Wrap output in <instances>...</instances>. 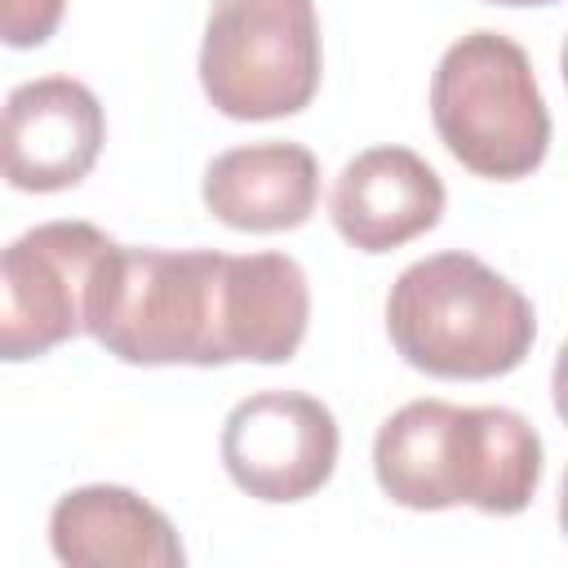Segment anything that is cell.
Listing matches in <instances>:
<instances>
[{
    "mask_svg": "<svg viewBox=\"0 0 568 568\" xmlns=\"http://www.w3.org/2000/svg\"><path fill=\"white\" fill-rule=\"evenodd\" d=\"M373 475L404 510L519 515L541 484V435L501 404L408 399L377 426Z\"/></svg>",
    "mask_w": 568,
    "mask_h": 568,
    "instance_id": "6da1fadb",
    "label": "cell"
},
{
    "mask_svg": "<svg viewBox=\"0 0 568 568\" xmlns=\"http://www.w3.org/2000/svg\"><path fill=\"white\" fill-rule=\"evenodd\" d=\"M226 253L115 244L89 280L84 333L124 364H226L222 346Z\"/></svg>",
    "mask_w": 568,
    "mask_h": 568,
    "instance_id": "7a4b0ae2",
    "label": "cell"
},
{
    "mask_svg": "<svg viewBox=\"0 0 568 568\" xmlns=\"http://www.w3.org/2000/svg\"><path fill=\"white\" fill-rule=\"evenodd\" d=\"M395 351L444 382H488L519 368L537 337L532 302L484 257L448 248L404 266L386 293Z\"/></svg>",
    "mask_w": 568,
    "mask_h": 568,
    "instance_id": "3957f363",
    "label": "cell"
},
{
    "mask_svg": "<svg viewBox=\"0 0 568 568\" xmlns=\"http://www.w3.org/2000/svg\"><path fill=\"white\" fill-rule=\"evenodd\" d=\"M430 120L448 155L475 178H528L550 146V111L528 53L501 31L457 36L430 75Z\"/></svg>",
    "mask_w": 568,
    "mask_h": 568,
    "instance_id": "277c9868",
    "label": "cell"
},
{
    "mask_svg": "<svg viewBox=\"0 0 568 568\" xmlns=\"http://www.w3.org/2000/svg\"><path fill=\"white\" fill-rule=\"evenodd\" d=\"M320 71L315 0H213L200 40V84L222 115H297L311 106Z\"/></svg>",
    "mask_w": 568,
    "mask_h": 568,
    "instance_id": "5b68a950",
    "label": "cell"
},
{
    "mask_svg": "<svg viewBox=\"0 0 568 568\" xmlns=\"http://www.w3.org/2000/svg\"><path fill=\"white\" fill-rule=\"evenodd\" d=\"M111 235L93 222H40L0 253V355H49L84 333L89 280Z\"/></svg>",
    "mask_w": 568,
    "mask_h": 568,
    "instance_id": "8992f818",
    "label": "cell"
},
{
    "mask_svg": "<svg viewBox=\"0 0 568 568\" xmlns=\"http://www.w3.org/2000/svg\"><path fill=\"white\" fill-rule=\"evenodd\" d=\"M337 417L306 390H253L222 422V466L257 501H306L333 479Z\"/></svg>",
    "mask_w": 568,
    "mask_h": 568,
    "instance_id": "52a82bcc",
    "label": "cell"
},
{
    "mask_svg": "<svg viewBox=\"0 0 568 568\" xmlns=\"http://www.w3.org/2000/svg\"><path fill=\"white\" fill-rule=\"evenodd\" d=\"M106 142L98 93L75 75L22 80L4 98L0 160L13 191H67L89 178Z\"/></svg>",
    "mask_w": 568,
    "mask_h": 568,
    "instance_id": "ba28073f",
    "label": "cell"
},
{
    "mask_svg": "<svg viewBox=\"0 0 568 568\" xmlns=\"http://www.w3.org/2000/svg\"><path fill=\"white\" fill-rule=\"evenodd\" d=\"M439 173L408 146H368L342 164L328 217L337 235L359 253H390L444 217Z\"/></svg>",
    "mask_w": 568,
    "mask_h": 568,
    "instance_id": "9c48e42d",
    "label": "cell"
},
{
    "mask_svg": "<svg viewBox=\"0 0 568 568\" xmlns=\"http://www.w3.org/2000/svg\"><path fill=\"white\" fill-rule=\"evenodd\" d=\"M49 546L71 568H178V528L160 506L120 484H84L53 501Z\"/></svg>",
    "mask_w": 568,
    "mask_h": 568,
    "instance_id": "30bf717a",
    "label": "cell"
},
{
    "mask_svg": "<svg viewBox=\"0 0 568 568\" xmlns=\"http://www.w3.org/2000/svg\"><path fill=\"white\" fill-rule=\"evenodd\" d=\"M204 209L231 231H293L315 213L320 160L302 142H248L209 160Z\"/></svg>",
    "mask_w": 568,
    "mask_h": 568,
    "instance_id": "8fae6325",
    "label": "cell"
},
{
    "mask_svg": "<svg viewBox=\"0 0 568 568\" xmlns=\"http://www.w3.org/2000/svg\"><path fill=\"white\" fill-rule=\"evenodd\" d=\"M311 324V284L288 253H226L222 346L226 364H284Z\"/></svg>",
    "mask_w": 568,
    "mask_h": 568,
    "instance_id": "7c38bea8",
    "label": "cell"
},
{
    "mask_svg": "<svg viewBox=\"0 0 568 568\" xmlns=\"http://www.w3.org/2000/svg\"><path fill=\"white\" fill-rule=\"evenodd\" d=\"M67 0H0V36L9 49L44 44L62 22Z\"/></svg>",
    "mask_w": 568,
    "mask_h": 568,
    "instance_id": "4fadbf2b",
    "label": "cell"
},
{
    "mask_svg": "<svg viewBox=\"0 0 568 568\" xmlns=\"http://www.w3.org/2000/svg\"><path fill=\"white\" fill-rule=\"evenodd\" d=\"M550 395H555V413H559V422L568 426V342H564L559 355H555V368H550Z\"/></svg>",
    "mask_w": 568,
    "mask_h": 568,
    "instance_id": "5bb4252c",
    "label": "cell"
},
{
    "mask_svg": "<svg viewBox=\"0 0 568 568\" xmlns=\"http://www.w3.org/2000/svg\"><path fill=\"white\" fill-rule=\"evenodd\" d=\"M559 528L568 537V466H564V484H559Z\"/></svg>",
    "mask_w": 568,
    "mask_h": 568,
    "instance_id": "9a60e30c",
    "label": "cell"
},
{
    "mask_svg": "<svg viewBox=\"0 0 568 568\" xmlns=\"http://www.w3.org/2000/svg\"><path fill=\"white\" fill-rule=\"evenodd\" d=\"M488 4H555V0H488Z\"/></svg>",
    "mask_w": 568,
    "mask_h": 568,
    "instance_id": "2e32d148",
    "label": "cell"
},
{
    "mask_svg": "<svg viewBox=\"0 0 568 568\" xmlns=\"http://www.w3.org/2000/svg\"><path fill=\"white\" fill-rule=\"evenodd\" d=\"M559 71H564V84H568V40H564V49H559Z\"/></svg>",
    "mask_w": 568,
    "mask_h": 568,
    "instance_id": "e0dca14e",
    "label": "cell"
}]
</instances>
